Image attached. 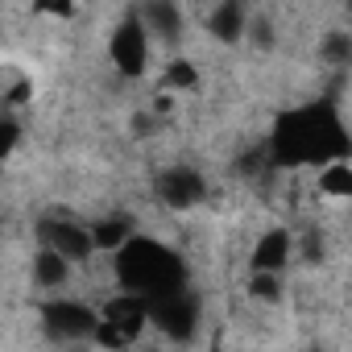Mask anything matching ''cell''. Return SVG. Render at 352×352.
I'll return each instance as SVG.
<instances>
[{"label":"cell","instance_id":"obj_7","mask_svg":"<svg viewBox=\"0 0 352 352\" xmlns=\"http://www.w3.org/2000/svg\"><path fill=\"white\" fill-rule=\"evenodd\" d=\"M157 199L166 208H174V212L199 208L208 199V179L195 166H170V170H162V179H157Z\"/></svg>","mask_w":352,"mask_h":352},{"label":"cell","instance_id":"obj_10","mask_svg":"<svg viewBox=\"0 0 352 352\" xmlns=\"http://www.w3.org/2000/svg\"><path fill=\"white\" fill-rule=\"evenodd\" d=\"M208 34H212L216 42H224V46L241 42V38L249 34V13H245V5H236V0L216 5V9L208 13Z\"/></svg>","mask_w":352,"mask_h":352},{"label":"cell","instance_id":"obj_12","mask_svg":"<svg viewBox=\"0 0 352 352\" xmlns=\"http://www.w3.org/2000/svg\"><path fill=\"white\" fill-rule=\"evenodd\" d=\"M91 236H96V249L120 253V249L137 236V228H133V220H124V216H108V220H96V224H91Z\"/></svg>","mask_w":352,"mask_h":352},{"label":"cell","instance_id":"obj_1","mask_svg":"<svg viewBox=\"0 0 352 352\" xmlns=\"http://www.w3.org/2000/svg\"><path fill=\"white\" fill-rule=\"evenodd\" d=\"M270 162L278 170L294 166H331L352 162V137L331 104H298L286 108L270 129Z\"/></svg>","mask_w":352,"mask_h":352},{"label":"cell","instance_id":"obj_6","mask_svg":"<svg viewBox=\"0 0 352 352\" xmlns=\"http://www.w3.org/2000/svg\"><path fill=\"white\" fill-rule=\"evenodd\" d=\"M38 315H42V331L50 340H87V336H96V323H100V311L79 298H46L38 307Z\"/></svg>","mask_w":352,"mask_h":352},{"label":"cell","instance_id":"obj_14","mask_svg":"<svg viewBox=\"0 0 352 352\" xmlns=\"http://www.w3.org/2000/svg\"><path fill=\"white\" fill-rule=\"evenodd\" d=\"M157 87H162L166 96L195 91V87H199V67H195L191 58H170V63L162 67V79H157Z\"/></svg>","mask_w":352,"mask_h":352},{"label":"cell","instance_id":"obj_8","mask_svg":"<svg viewBox=\"0 0 352 352\" xmlns=\"http://www.w3.org/2000/svg\"><path fill=\"white\" fill-rule=\"evenodd\" d=\"M38 236H42L46 249L63 253L71 265H83V261L96 253L91 228H83V224H75V220H42V224H38Z\"/></svg>","mask_w":352,"mask_h":352},{"label":"cell","instance_id":"obj_11","mask_svg":"<svg viewBox=\"0 0 352 352\" xmlns=\"http://www.w3.org/2000/svg\"><path fill=\"white\" fill-rule=\"evenodd\" d=\"M71 270H75V265H71L63 253L46 249V245L34 253V282H38L42 290H58V286H67V282H71Z\"/></svg>","mask_w":352,"mask_h":352},{"label":"cell","instance_id":"obj_4","mask_svg":"<svg viewBox=\"0 0 352 352\" xmlns=\"http://www.w3.org/2000/svg\"><path fill=\"white\" fill-rule=\"evenodd\" d=\"M149 302V323L174 340V344H187L195 331H199V298L191 290H179V294H162V298H145Z\"/></svg>","mask_w":352,"mask_h":352},{"label":"cell","instance_id":"obj_13","mask_svg":"<svg viewBox=\"0 0 352 352\" xmlns=\"http://www.w3.org/2000/svg\"><path fill=\"white\" fill-rule=\"evenodd\" d=\"M141 21H145L149 34H162V38H170V42L183 34V9L170 5V0H166V5H162V0H157V5H145V9H141Z\"/></svg>","mask_w":352,"mask_h":352},{"label":"cell","instance_id":"obj_2","mask_svg":"<svg viewBox=\"0 0 352 352\" xmlns=\"http://www.w3.org/2000/svg\"><path fill=\"white\" fill-rule=\"evenodd\" d=\"M116 286H120V294H137V298L179 294V290H187V265L170 245L137 232L116 253Z\"/></svg>","mask_w":352,"mask_h":352},{"label":"cell","instance_id":"obj_19","mask_svg":"<svg viewBox=\"0 0 352 352\" xmlns=\"http://www.w3.org/2000/svg\"><path fill=\"white\" fill-rule=\"evenodd\" d=\"M30 96H34V83H30V79H21V83H13V87L5 91V104H9V108H21Z\"/></svg>","mask_w":352,"mask_h":352},{"label":"cell","instance_id":"obj_15","mask_svg":"<svg viewBox=\"0 0 352 352\" xmlns=\"http://www.w3.org/2000/svg\"><path fill=\"white\" fill-rule=\"evenodd\" d=\"M319 195L323 199H352V162H331L319 170V179H315Z\"/></svg>","mask_w":352,"mask_h":352},{"label":"cell","instance_id":"obj_17","mask_svg":"<svg viewBox=\"0 0 352 352\" xmlns=\"http://www.w3.org/2000/svg\"><path fill=\"white\" fill-rule=\"evenodd\" d=\"M249 294L261 298V302H278L282 278H278V274H249Z\"/></svg>","mask_w":352,"mask_h":352},{"label":"cell","instance_id":"obj_16","mask_svg":"<svg viewBox=\"0 0 352 352\" xmlns=\"http://www.w3.org/2000/svg\"><path fill=\"white\" fill-rule=\"evenodd\" d=\"M319 54H323V63H331V67H348V63H352V34H348V30H327Z\"/></svg>","mask_w":352,"mask_h":352},{"label":"cell","instance_id":"obj_21","mask_svg":"<svg viewBox=\"0 0 352 352\" xmlns=\"http://www.w3.org/2000/svg\"><path fill=\"white\" fill-rule=\"evenodd\" d=\"M311 352H319V348H311Z\"/></svg>","mask_w":352,"mask_h":352},{"label":"cell","instance_id":"obj_5","mask_svg":"<svg viewBox=\"0 0 352 352\" xmlns=\"http://www.w3.org/2000/svg\"><path fill=\"white\" fill-rule=\"evenodd\" d=\"M108 58L124 79H141L149 67V30L141 13H129L112 34H108Z\"/></svg>","mask_w":352,"mask_h":352},{"label":"cell","instance_id":"obj_3","mask_svg":"<svg viewBox=\"0 0 352 352\" xmlns=\"http://www.w3.org/2000/svg\"><path fill=\"white\" fill-rule=\"evenodd\" d=\"M149 327V302L137 294H116L100 307V323H96V344L108 352H124L141 340V331Z\"/></svg>","mask_w":352,"mask_h":352},{"label":"cell","instance_id":"obj_9","mask_svg":"<svg viewBox=\"0 0 352 352\" xmlns=\"http://www.w3.org/2000/svg\"><path fill=\"white\" fill-rule=\"evenodd\" d=\"M290 253H294V236L290 228H265L253 249H249V274H278L290 265Z\"/></svg>","mask_w":352,"mask_h":352},{"label":"cell","instance_id":"obj_20","mask_svg":"<svg viewBox=\"0 0 352 352\" xmlns=\"http://www.w3.org/2000/svg\"><path fill=\"white\" fill-rule=\"evenodd\" d=\"M208 352H224V348H220V340H212V344H208Z\"/></svg>","mask_w":352,"mask_h":352},{"label":"cell","instance_id":"obj_18","mask_svg":"<svg viewBox=\"0 0 352 352\" xmlns=\"http://www.w3.org/2000/svg\"><path fill=\"white\" fill-rule=\"evenodd\" d=\"M0 133H5V157H13V149H17V141H21V124L13 120V112L5 116V124H0Z\"/></svg>","mask_w":352,"mask_h":352}]
</instances>
